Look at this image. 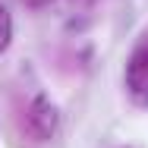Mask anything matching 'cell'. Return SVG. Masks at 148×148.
Here are the masks:
<instances>
[{"mask_svg":"<svg viewBox=\"0 0 148 148\" xmlns=\"http://www.w3.org/2000/svg\"><path fill=\"white\" fill-rule=\"evenodd\" d=\"M126 95L136 107L148 110V29L136 38L126 57Z\"/></svg>","mask_w":148,"mask_h":148,"instance_id":"1","label":"cell"},{"mask_svg":"<svg viewBox=\"0 0 148 148\" xmlns=\"http://www.w3.org/2000/svg\"><path fill=\"white\" fill-rule=\"evenodd\" d=\"M29 129L35 139H51L57 129V107L51 104V98L44 91H38L35 101L29 104Z\"/></svg>","mask_w":148,"mask_h":148,"instance_id":"2","label":"cell"},{"mask_svg":"<svg viewBox=\"0 0 148 148\" xmlns=\"http://www.w3.org/2000/svg\"><path fill=\"white\" fill-rule=\"evenodd\" d=\"M69 3H73L76 10H88V6H95L98 0H69Z\"/></svg>","mask_w":148,"mask_h":148,"instance_id":"4","label":"cell"},{"mask_svg":"<svg viewBox=\"0 0 148 148\" xmlns=\"http://www.w3.org/2000/svg\"><path fill=\"white\" fill-rule=\"evenodd\" d=\"M10 41H13V16H10V10L0 3V54L10 47Z\"/></svg>","mask_w":148,"mask_h":148,"instance_id":"3","label":"cell"}]
</instances>
